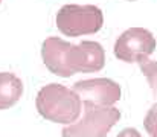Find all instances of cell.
Wrapping results in <instances>:
<instances>
[{
    "mask_svg": "<svg viewBox=\"0 0 157 137\" xmlns=\"http://www.w3.org/2000/svg\"><path fill=\"white\" fill-rule=\"evenodd\" d=\"M35 107L41 117L63 125H70L78 120L82 111L79 96L72 89L56 82L48 84L38 91Z\"/></svg>",
    "mask_w": 157,
    "mask_h": 137,
    "instance_id": "obj_1",
    "label": "cell"
},
{
    "mask_svg": "<svg viewBox=\"0 0 157 137\" xmlns=\"http://www.w3.org/2000/svg\"><path fill=\"white\" fill-rule=\"evenodd\" d=\"M55 23L66 37L92 35L102 29L104 12L95 5H64L58 9Z\"/></svg>",
    "mask_w": 157,
    "mask_h": 137,
    "instance_id": "obj_2",
    "label": "cell"
},
{
    "mask_svg": "<svg viewBox=\"0 0 157 137\" xmlns=\"http://www.w3.org/2000/svg\"><path fill=\"white\" fill-rule=\"evenodd\" d=\"M121 111L116 107L84 108V116L61 131L63 137H107L110 130L119 122Z\"/></svg>",
    "mask_w": 157,
    "mask_h": 137,
    "instance_id": "obj_3",
    "label": "cell"
},
{
    "mask_svg": "<svg viewBox=\"0 0 157 137\" xmlns=\"http://www.w3.org/2000/svg\"><path fill=\"white\" fill-rule=\"evenodd\" d=\"M72 90L79 96L84 108L113 107L122 94L121 86L108 78L81 79L73 84Z\"/></svg>",
    "mask_w": 157,
    "mask_h": 137,
    "instance_id": "obj_4",
    "label": "cell"
},
{
    "mask_svg": "<svg viewBox=\"0 0 157 137\" xmlns=\"http://www.w3.org/2000/svg\"><path fill=\"white\" fill-rule=\"evenodd\" d=\"M41 58L53 75L70 78L76 73V44L59 37H49L41 44Z\"/></svg>",
    "mask_w": 157,
    "mask_h": 137,
    "instance_id": "obj_5",
    "label": "cell"
},
{
    "mask_svg": "<svg viewBox=\"0 0 157 137\" xmlns=\"http://www.w3.org/2000/svg\"><path fill=\"white\" fill-rule=\"evenodd\" d=\"M156 37L145 28H130L114 43V56L124 63H136L139 56H150L156 50Z\"/></svg>",
    "mask_w": 157,
    "mask_h": 137,
    "instance_id": "obj_6",
    "label": "cell"
},
{
    "mask_svg": "<svg viewBox=\"0 0 157 137\" xmlns=\"http://www.w3.org/2000/svg\"><path fill=\"white\" fill-rule=\"evenodd\" d=\"M105 66V50L101 43L84 40L76 44V73H93Z\"/></svg>",
    "mask_w": 157,
    "mask_h": 137,
    "instance_id": "obj_7",
    "label": "cell"
},
{
    "mask_svg": "<svg viewBox=\"0 0 157 137\" xmlns=\"http://www.w3.org/2000/svg\"><path fill=\"white\" fill-rule=\"evenodd\" d=\"M23 94L21 79L11 72H0V110L14 107Z\"/></svg>",
    "mask_w": 157,
    "mask_h": 137,
    "instance_id": "obj_8",
    "label": "cell"
},
{
    "mask_svg": "<svg viewBox=\"0 0 157 137\" xmlns=\"http://www.w3.org/2000/svg\"><path fill=\"white\" fill-rule=\"evenodd\" d=\"M136 63L140 67V72L144 73V76L147 78L151 90L157 97V61L150 59V56H139L136 59Z\"/></svg>",
    "mask_w": 157,
    "mask_h": 137,
    "instance_id": "obj_9",
    "label": "cell"
},
{
    "mask_svg": "<svg viewBox=\"0 0 157 137\" xmlns=\"http://www.w3.org/2000/svg\"><path fill=\"white\" fill-rule=\"evenodd\" d=\"M156 124H157V102L148 110V113H147V116L144 119V127H145V130H147L148 134L151 133V130L154 128Z\"/></svg>",
    "mask_w": 157,
    "mask_h": 137,
    "instance_id": "obj_10",
    "label": "cell"
},
{
    "mask_svg": "<svg viewBox=\"0 0 157 137\" xmlns=\"http://www.w3.org/2000/svg\"><path fill=\"white\" fill-rule=\"evenodd\" d=\"M116 137H142V134L136 128H124Z\"/></svg>",
    "mask_w": 157,
    "mask_h": 137,
    "instance_id": "obj_11",
    "label": "cell"
},
{
    "mask_svg": "<svg viewBox=\"0 0 157 137\" xmlns=\"http://www.w3.org/2000/svg\"><path fill=\"white\" fill-rule=\"evenodd\" d=\"M150 134H151V137H157V124L154 125V128L151 130V133H150Z\"/></svg>",
    "mask_w": 157,
    "mask_h": 137,
    "instance_id": "obj_12",
    "label": "cell"
},
{
    "mask_svg": "<svg viewBox=\"0 0 157 137\" xmlns=\"http://www.w3.org/2000/svg\"><path fill=\"white\" fill-rule=\"evenodd\" d=\"M128 2H134V0H128Z\"/></svg>",
    "mask_w": 157,
    "mask_h": 137,
    "instance_id": "obj_13",
    "label": "cell"
},
{
    "mask_svg": "<svg viewBox=\"0 0 157 137\" xmlns=\"http://www.w3.org/2000/svg\"><path fill=\"white\" fill-rule=\"evenodd\" d=\"M0 3H2V0H0Z\"/></svg>",
    "mask_w": 157,
    "mask_h": 137,
    "instance_id": "obj_14",
    "label": "cell"
}]
</instances>
